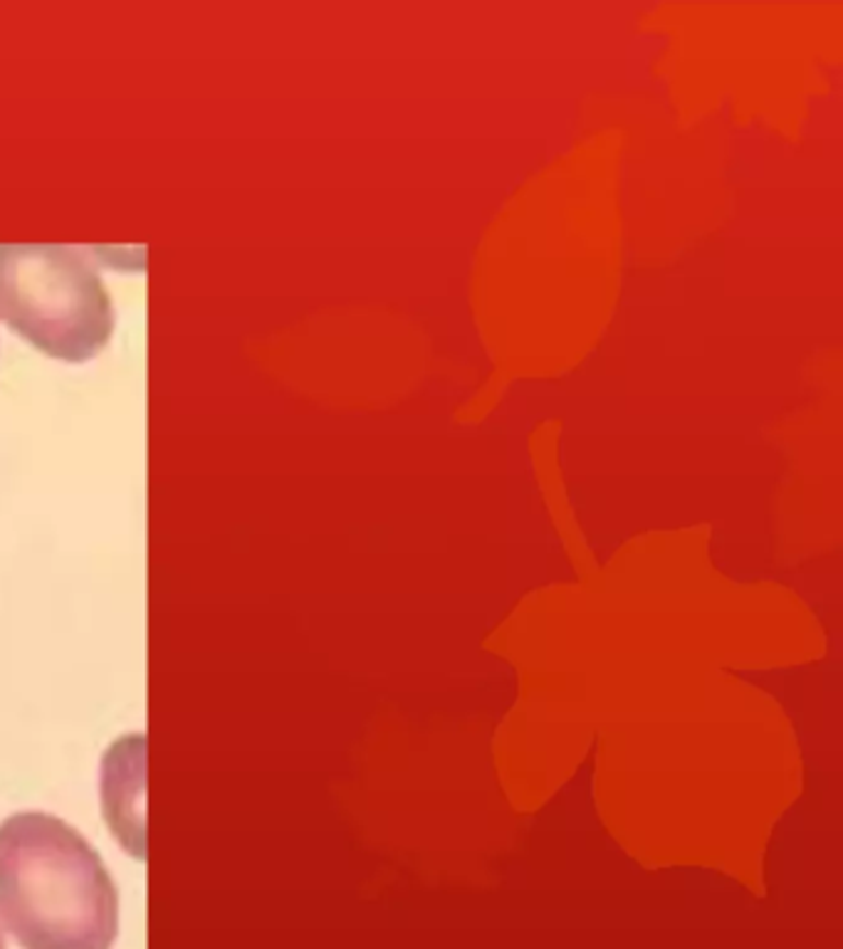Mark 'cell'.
I'll return each instance as SVG.
<instances>
[{"label": "cell", "mask_w": 843, "mask_h": 949, "mask_svg": "<svg viewBox=\"0 0 843 949\" xmlns=\"http://www.w3.org/2000/svg\"><path fill=\"white\" fill-rule=\"evenodd\" d=\"M0 949H5V937H3V933H0Z\"/></svg>", "instance_id": "3957f363"}, {"label": "cell", "mask_w": 843, "mask_h": 949, "mask_svg": "<svg viewBox=\"0 0 843 949\" xmlns=\"http://www.w3.org/2000/svg\"><path fill=\"white\" fill-rule=\"evenodd\" d=\"M0 321L60 362H90L115 331V307L87 255L58 243H0Z\"/></svg>", "instance_id": "7a4b0ae2"}, {"label": "cell", "mask_w": 843, "mask_h": 949, "mask_svg": "<svg viewBox=\"0 0 843 949\" xmlns=\"http://www.w3.org/2000/svg\"><path fill=\"white\" fill-rule=\"evenodd\" d=\"M0 923L23 949H112L119 893L68 821L21 811L0 823Z\"/></svg>", "instance_id": "6da1fadb"}]
</instances>
